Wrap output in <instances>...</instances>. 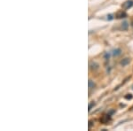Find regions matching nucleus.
<instances>
[{
    "label": "nucleus",
    "instance_id": "f257e3e1",
    "mask_svg": "<svg viewBox=\"0 0 133 131\" xmlns=\"http://www.w3.org/2000/svg\"><path fill=\"white\" fill-rule=\"evenodd\" d=\"M110 121H111L110 114H106V115H104V116L100 119V121H101V123H103V124H107Z\"/></svg>",
    "mask_w": 133,
    "mask_h": 131
},
{
    "label": "nucleus",
    "instance_id": "f03ea898",
    "mask_svg": "<svg viewBox=\"0 0 133 131\" xmlns=\"http://www.w3.org/2000/svg\"><path fill=\"white\" fill-rule=\"evenodd\" d=\"M133 6V1L132 0H128L126 2L123 4V9H130L131 7Z\"/></svg>",
    "mask_w": 133,
    "mask_h": 131
},
{
    "label": "nucleus",
    "instance_id": "7ed1b4c3",
    "mask_svg": "<svg viewBox=\"0 0 133 131\" xmlns=\"http://www.w3.org/2000/svg\"><path fill=\"white\" fill-rule=\"evenodd\" d=\"M126 16H127L126 13H125V12H123V11L118 12V13H116V18H117V19H122V18H125Z\"/></svg>",
    "mask_w": 133,
    "mask_h": 131
},
{
    "label": "nucleus",
    "instance_id": "20e7f679",
    "mask_svg": "<svg viewBox=\"0 0 133 131\" xmlns=\"http://www.w3.org/2000/svg\"><path fill=\"white\" fill-rule=\"evenodd\" d=\"M90 66H91V69L92 70V71H96L97 69H99V65H98L96 62H91Z\"/></svg>",
    "mask_w": 133,
    "mask_h": 131
},
{
    "label": "nucleus",
    "instance_id": "39448f33",
    "mask_svg": "<svg viewBox=\"0 0 133 131\" xmlns=\"http://www.w3.org/2000/svg\"><path fill=\"white\" fill-rule=\"evenodd\" d=\"M129 63H130V59H128V58L123 59V60L121 61V65L123 66H127Z\"/></svg>",
    "mask_w": 133,
    "mask_h": 131
},
{
    "label": "nucleus",
    "instance_id": "423d86ee",
    "mask_svg": "<svg viewBox=\"0 0 133 131\" xmlns=\"http://www.w3.org/2000/svg\"><path fill=\"white\" fill-rule=\"evenodd\" d=\"M122 54V51H121V49H115L113 51V55L114 56H119Z\"/></svg>",
    "mask_w": 133,
    "mask_h": 131
},
{
    "label": "nucleus",
    "instance_id": "0eeeda50",
    "mask_svg": "<svg viewBox=\"0 0 133 131\" xmlns=\"http://www.w3.org/2000/svg\"><path fill=\"white\" fill-rule=\"evenodd\" d=\"M128 27H129L128 22H127V21H123V24H122V28H123V29H127Z\"/></svg>",
    "mask_w": 133,
    "mask_h": 131
},
{
    "label": "nucleus",
    "instance_id": "6e6552de",
    "mask_svg": "<svg viewBox=\"0 0 133 131\" xmlns=\"http://www.w3.org/2000/svg\"><path fill=\"white\" fill-rule=\"evenodd\" d=\"M94 87H95V84H94V83H93L92 81L91 80L89 81V88L90 89H94Z\"/></svg>",
    "mask_w": 133,
    "mask_h": 131
},
{
    "label": "nucleus",
    "instance_id": "1a4fd4ad",
    "mask_svg": "<svg viewBox=\"0 0 133 131\" xmlns=\"http://www.w3.org/2000/svg\"><path fill=\"white\" fill-rule=\"evenodd\" d=\"M104 58H105L106 60H108V59H110V54L108 52H106L105 53V55H104Z\"/></svg>",
    "mask_w": 133,
    "mask_h": 131
},
{
    "label": "nucleus",
    "instance_id": "9d476101",
    "mask_svg": "<svg viewBox=\"0 0 133 131\" xmlns=\"http://www.w3.org/2000/svg\"><path fill=\"white\" fill-rule=\"evenodd\" d=\"M94 102H92V103H91L90 105H89V111H91V108H92V106H94Z\"/></svg>",
    "mask_w": 133,
    "mask_h": 131
},
{
    "label": "nucleus",
    "instance_id": "9b49d317",
    "mask_svg": "<svg viewBox=\"0 0 133 131\" xmlns=\"http://www.w3.org/2000/svg\"><path fill=\"white\" fill-rule=\"evenodd\" d=\"M125 98H126V99H131V98H132V95H131V94H128L127 96H125Z\"/></svg>",
    "mask_w": 133,
    "mask_h": 131
},
{
    "label": "nucleus",
    "instance_id": "f8f14e48",
    "mask_svg": "<svg viewBox=\"0 0 133 131\" xmlns=\"http://www.w3.org/2000/svg\"><path fill=\"white\" fill-rule=\"evenodd\" d=\"M107 20H109V21H111V20H113V15H112V14L107 15Z\"/></svg>",
    "mask_w": 133,
    "mask_h": 131
},
{
    "label": "nucleus",
    "instance_id": "ddd939ff",
    "mask_svg": "<svg viewBox=\"0 0 133 131\" xmlns=\"http://www.w3.org/2000/svg\"><path fill=\"white\" fill-rule=\"evenodd\" d=\"M91 126H92V121H90V122H89V128H91Z\"/></svg>",
    "mask_w": 133,
    "mask_h": 131
},
{
    "label": "nucleus",
    "instance_id": "4468645a",
    "mask_svg": "<svg viewBox=\"0 0 133 131\" xmlns=\"http://www.w3.org/2000/svg\"><path fill=\"white\" fill-rule=\"evenodd\" d=\"M132 109H133V108H132Z\"/></svg>",
    "mask_w": 133,
    "mask_h": 131
}]
</instances>
